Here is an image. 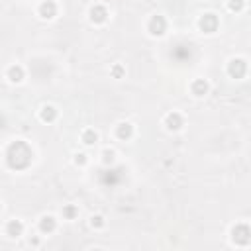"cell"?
Returning <instances> with one entry per match:
<instances>
[{
  "instance_id": "5bb4252c",
  "label": "cell",
  "mask_w": 251,
  "mask_h": 251,
  "mask_svg": "<svg viewBox=\"0 0 251 251\" xmlns=\"http://www.w3.org/2000/svg\"><path fill=\"white\" fill-rule=\"evenodd\" d=\"M133 133H135V129H133V126L129 122H120L116 126V137L122 139V141H129L133 137Z\"/></svg>"
},
{
  "instance_id": "ac0fdd59",
  "label": "cell",
  "mask_w": 251,
  "mask_h": 251,
  "mask_svg": "<svg viewBox=\"0 0 251 251\" xmlns=\"http://www.w3.org/2000/svg\"><path fill=\"white\" fill-rule=\"evenodd\" d=\"M245 8V0H227V10L233 12V14H239L243 12Z\"/></svg>"
},
{
  "instance_id": "2e32d148",
  "label": "cell",
  "mask_w": 251,
  "mask_h": 251,
  "mask_svg": "<svg viewBox=\"0 0 251 251\" xmlns=\"http://www.w3.org/2000/svg\"><path fill=\"white\" fill-rule=\"evenodd\" d=\"M61 212H63V218H65V220H69V222L76 220V216H78V208H76L75 204H65Z\"/></svg>"
},
{
  "instance_id": "3957f363",
  "label": "cell",
  "mask_w": 251,
  "mask_h": 251,
  "mask_svg": "<svg viewBox=\"0 0 251 251\" xmlns=\"http://www.w3.org/2000/svg\"><path fill=\"white\" fill-rule=\"evenodd\" d=\"M147 31H149V35H153V37L165 35V31H167V20H165V16H161V14L151 16L149 22H147Z\"/></svg>"
},
{
  "instance_id": "7c38bea8",
  "label": "cell",
  "mask_w": 251,
  "mask_h": 251,
  "mask_svg": "<svg viewBox=\"0 0 251 251\" xmlns=\"http://www.w3.org/2000/svg\"><path fill=\"white\" fill-rule=\"evenodd\" d=\"M6 78L12 82V84H20L24 78H25V71H24V67L22 65H10L8 67V71H6Z\"/></svg>"
},
{
  "instance_id": "e0dca14e",
  "label": "cell",
  "mask_w": 251,
  "mask_h": 251,
  "mask_svg": "<svg viewBox=\"0 0 251 251\" xmlns=\"http://www.w3.org/2000/svg\"><path fill=\"white\" fill-rule=\"evenodd\" d=\"M106 226V218L102 214H92L90 216V227L92 229H102Z\"/></svg>"
},
{
  "instance_id": "6da1fadb",
  "label": "cell",
  "mask_w": 251,
  "mask_h": 251,
  "mask_svg": "<svg viewBox=\"0 0 251 251\" xmlns=\"http://www.w3.org/2000/svg\"><path fill=\"white\" fill-rule=\"evenodd\" d=\"M31 157H33L31 149H29L27 143H24L22 139L14 141V143L8 147V151H6V163H8V167L14 169V171H24V169L31 163Z\"/></svg>"
},
{
  "instance_id": "7a4b0ae2",
  "label": "cell",
  "mask_w": 251,
  "mask_h": 251,
  "mask_svg": "<svg viewBox=\"0 0 251 251\" xmlns=\"http://www.w3.org/2000/svg\"><path fill=\"white\" fill-rule=\"evenodd\" d=\"M231 243L237 247H247L251 243V229L245 222H239L231 227Z\"/></svg>"
},
{
  "instance_id": "8fae6325",
  "label": "cell",
  "mask_w": 251,
  "mask_h": 251,
  "mask_svg": "<svg viewBox=\"0 0 251 251\" xmlns=\"http://www.w3.org/2000/svg\"><path fill=\"white\" fill-rule=\"evenodd\" d=\"M190 92H192V96H196V98H204V96L210 92L208 80H206V78H194V80L190 82Z\"/></svg>"
},
{
  "instance_id": "d6986e66",
  "label": "cell",
  "mask_w": 251,
  "mask_h": 251,
  "mask_svg": "<svg viewBox=\"0 0 251 251\" xmlns=\"http://www.w3.org/2000/svg\"><path fill=\"white\" fill-rule=\"evenodd\" d=\"M110 75H112L114 78H122V76L126 75L124 65H122V63H114V65H112V69H110Z\"/></svg>"
},
{
  "instance_id": "7402d4cb",
  "label": "cell",
  "mask_w": 251,
  "mask_h": 251,
  "mask_svg": "<svg viewBox=\"0 0 251 251\" xmlns=\"http://www.w3.org/2000/svg\"><path fill=\"white\" fill-rule=\"evenodd\" d=\"M0 210H2V204H0Z\"/></svg>"
},
{
  "instance_id": "44dd1931",
  "label": "cell",
  "mask_w": 251,
  "mask_h": 251,
  "mask_svg": "<svg viewBox=\"0 0 251 251\" xmlns=\"http://www.w3.org/2000/svg\"><path fill=\"white\" fill-rule=\"evenodd\" d=\"M73 161H75L76 167H84V165L88 163V155L82 153V151H80V153H75V159H73Z\"/></svg>"
},
{
  "instance_id": "30bf717a",
  "label": "cell",
  "mask_w": 251,
  "mask_h": 251,
  "mask_svg": "<svg viewBox=\"0 0 251 251\" xmlns=\"http://www.w3.org/2000/svg\"><path fill=\"white\" fill-rule=\"evenodd\" d=\"M37 227H39V231H41L43 235L53 233V231L57 229V220H55V216H51V214H43V216L39 218V222H37Z\"/></svg>"
},
{
  "instance_id": "52a82bcc",
  "label": "cell",
  "mask_w": 251,
  "mask_h": 251,
  "mask_svg": "<svg viewBox=\"0 0 251 251\" xmlns=\"http://www.w3.org/2000/svg\"><path fill=\"white\" fill-rule=\"evenodd\" d=\"M59 8H57V2L55 0H43L39 6H37V16L41 20H53L57 16Z\"/></svg>"
},
{
  "instance_id": "5b68a950",
  "label": "cell",
  "mask_w": 251,
  "mask_h": 251,
  "mask_svg": "<svg viewBox=\"0 0 251 251\" xmlns=\"http://www.w3.org/2000/svg\"><path fill=\"white\" fill-rule=\"evenodd\" d=\"M218 25H220V20H218V16L212 14V12L202 14L200 20H198V27H200V31H204V33H214V31H218Z\"/></svg>"
},
{
  "instance_id": "ffe728a7",
  "label": "cell",
  "mask_w": 251,
  "mask_h": 251,
  "mask_svg": "<svg viewBox=\"0 0 251 251\" xmlns=\"http://www.w3.org/2000/svg\"><path fill=\"white\" fill-rule=\"evenodd\" d=\"M116 161V151L114 149H104L102 151V163L104 165H112Z\"/></svg>"
},
{
  "instance_id": "9c48e42d",
  "label": "cell",
  "mask_w": 251,
  "mask_h": 251,
  "mask_svg": "<svg viewBox=\"0 0 251 251\" xmlns=\"http://www.w3.org/2000/svg\"><path fill=\"white\" fill-rule=\"evenodd\" d=\"M24 229H25V226H24L22 220H8V224H6V227H4V233H6L10 239H18V237L24 235Z\"/></svg>"
},
{
  "instance_id": "277c9868",
  "label": "cell",
  "mask_w": 251,
  "mask_h": 251,
  "mask_svg": "<svg viewBox=\"0 0 251 251\" xmlns=\"http://www.w3.org/2000/svg\"><path fill=\"white\" fill-rule=\"evenodd\" d=\"M227 75L231 78H243L247 75V61L243 57H233L229 63H227Z\"/></svg>"
},
{
  "instance_id": "9a60e30c",
  "label": "cell",
  "mask_w": 251,
  "mask_h": 251,
  "mask_svg": "<svg viewBox=\"0 0 251 251\" xmlns=\"http://www.w3.org/2000/svg\"><path fill=\"white\" fill-rule=\"evenodd\" d=\"M80 141H82L84 145H94V143L98 141V131L92 129V127L82 129V133H80Z\"/></svg>"
},
{
  "instance_id": "4fadbf2b",
  "label": "cell",
  "mask_w": 251,
  "mask_h": 251,
  "mask_svg": "<svg viewBox=\"0 0 251 251\" xmlns=\"http://www.w3.org/2000/svg\"><path fill=\"white\" fill-rule=\"evenodd\" d=\"M57 116H59V110H57L53 104H43V106L39 108V120H41L43 124H53V122L57 120Z\"/></svg>"
},
{
  "instance_id": "8992f818",
  "label": "cell",
  "mask_w": 251,
  "mask_h": 251,
  "mask_svg": "<svg viewBox=\"0 0 251 251\" xmlns=\"http://www.w3.org/2000/svg\"><path fill=\"white\" fill-rule=\"evenodd\" d=\"M108 8L104 6V4H94L90 10H88V20L92 22V24H96V25H102V24H106V20H108Z\"/></svg>"
},
{
  "instance_id": "ba28073f",
  "label": "cell",
  "mask_w": 251,
  "mask_h": 251,
  "mask_svg": "<svg viewBox=\"0 0 251 251\" xmlns=\"http://www.w3.org/2000/svg\"><path fill=\"white\" fill-rule=\"evenodd\" d=\"M163 124H165V127H167L169 131H178V129L184 126V118H182L180 112H169V114L165 116Z\"/></svg>"
}]
</instances>
